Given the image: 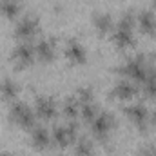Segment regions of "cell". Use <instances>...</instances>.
Listing matches in <instances>:
<instances>
[{
    "mask_svg": "<svg viewBox=\"0 0 156 156\" xmlns=\"http://www.w3.org/2000/svg\"><path fill=\"white\" fill-rule=\"evenodd\" d=\"M134 24H136V13L133 9L123 11L120 20H118L116 27L113 29V42L116 44L120 49L131 47L134 44V35H133Z\"/></svg>",
    "mask_w": 156,
    "mask_h": 156,
    "instance_id": "6da1fadb",
    "label": "cell"
},
{
    "mask_svg": "<svg viewBox=\"0 0 156 156\" xmlns=\"http://www.w3.org/2000/svg\"><path fill=\"white\" fill-rule=\"evenodd\" d=\"M151 69H153V67L149 66L145 55H136V56L127 58V60L118 67V73L123 78H129V80H133V82H136V83H142V82L147 78V75L151 73Z\"/></svg>",
    "mask_w": 156,
    "mask_h": 156,
    "instance_id": "7a4b0ae2",
    "label": "cell"
},
{
    "mask_svg": "<svg viewBox=\"0 0 156 156\" xmlns=\"http://www.w3.org/2000/svg\"><path fill=\"white\" fill-rule=\"evenodd\" d=\"M51 136H53V142L60 147H66L69 145L71 142H76L78 138V122L75 120H69L67 123H60V125H55L53 131H51Z\"/></svg>",
    "mask_w": 156,
    "mask_h": 156,
    "instance_id": "3957f363",
    "label": "cell"
},
{
    "mask_svg": "<svg viewBox=\"0 0 156 156\" xmlns=\"http://www.w3.org/2000/svg\"><path fill=\"white\" fill-rule=\"evenodd\" d=\"M9 118H11L15 123L22 125V127L33 129V127L37 125V115H35V111H33L26 102H15V104L9 107Z\"/></svg>",
    "mask_w": 156,
    "mask_h": 156,
    "instance_id": "277c9868",
    "label": "cell"
},
{
    "mask_svg": "<svg viewBox=\"0 0 156 156\" xmlns=\"http://www.w3.org/2000/svg\"><path fill=\"white\" fill-rule=\"evenodd\" d=\"M40 29V20L37 15H26L15 24V37L18 40L29 42Z\"/></svg>",
    "mask_w": 156,
    "mask_h": 156,
    "instance_id": "5b68a950",
    "label": "cell"
},
{
    "mask_svg": "<svg viewBox=\"0 0 156 156\" xmlns=\"http://www.w3.org/2000/svg\"><path fill=\"white\" fill-rule=\"evenodd\" d=\"M35 44L31 42H20L11 51V58L16 66H29L35 60Z\"/></svg>",
    "mask_w": 156,
    "mask_h": 156,
    "instance_id": "8992f818",
    "label": "cell"
},
{
    "mask_svg": "<svg viewBox=\"0 0 156 156\" xmlns=\"http://www.w3.org/2000/svg\"><path fill=\"white\" fill-rule=\"evenodd\" d=\"M89 123H91V131L96 136H105L111 131V127L115 125V116L109 111H100Z\"/></svg>",
    "mask_w": 156,
    "mask_h": 156,
    "instance_id": "52a82bcc",
    "label": "cell"
},
{
    "mask_svg": "<svg viewBox=\"0 0 156 156\" xmlns=\"http://www.w3.org/2000/svg\"><path fill=\"white\" fill-rule=\"evenodd\" d=\"M66 56L69 62L73 64H83L87 60V51L83 47V44L80 42L78 38H69L66 42V49H64Z\"/></svg>",
    "mask_w": 156,
    "mask_h": 156,
    "instance_id": "ba28073f",
    "label": "cell"
},
{
    "mask_svg": "<svg viewBox=\"0 0 156 156\" xmlns=\"http://www.w3.org/2000/svg\"><path fill=\"white\" fill-rule=\"evenodd\" d=\"M35 113L44 120L55 118L58 113V105H56L55 98L53 96H38L35 102Z\"/></svg>",
    "mask_w": 156,
    "mask_h": 156,
    "instance_id": "9c48e42d",
    "label": "cell"
},
{
    "mask_svg": "<svg viewBox=\"0 0 156 156\" xmlns=\"http://www.w3.org/2000/svg\"><path fill=\"white\" fill-rule=\"evenodd\" d=\"M55 53H56V40L53 37H45V38L37 40L35 44V55L38 56L40 60L44 62H49L55 58Z\"/></svg>",
    "mask_w": 156,
    "mask_h": 156,
    "instance_id": "30bf717a",
    "label": "cell"
},
{
    "mask_svg": "<svg viewBox=\"0 0 156 156\" xmlns=\"http://www.w3.org/2000/svg\"><path fill=\"white\" fill-rule=\"evenodd\" d=\"M138 93V83L129 80V78H120L115 87H113V96L120 98V100H127V98H133L134 94Z\"/></svg>",
    "mask_w": 156,
    "mask_h": 156,
    "instance_id": "8fae6325",
    "label": "cell"
},
{
    "mask_svg": "<svg viewBox=\"0 0 156 156\" xmlns=\"http://www.w3.org/2000/svg\"><path fill=\"white\" fill-rule=\"evenodd\" d=\"M125 115L131 118V122H134V123L140 125V127H144V125L147 123V120H149V111H147V107H145L144 104H140V102L127 105V107H125Z\"/></svg>",
    "mask_w": 156,
    "mask_h": 156,
    "instance_id": "7c38bea8",
    "label": "cell"
},
{
    "mask_svg": "<svg viewBox=\"0 0 156 156\" xmlns=\"http://www.w3.org/2000/svg\"><path fill=\"white\" fill-rule=\"evenodd\" d=\"M51 140H53V136H51V133H49L47 127H44V125H35V127L31 129V144H33L35 147L45 149V147L51 144Z\"/></svg>",
    "mask_w": 156,
    "mask_h": 156,
    "instance_id": "4fadbf2b",
    "label": "cell"
},
{
    "mask_svg": "<svg viewBox=\"0 0 156 156\" xmlns=\"http://www.w3.org/2000/svg\"><path fill=\"white\" fill-rule=\"evenodd\" d=\"M136 24L144 33H154L156 29V16L151 9H142L136 13Z\"/></svg>",
    "mask_w": 156,
    "mask_h": 156,
    "instance_id": "5bb4252c",
    "label": "cell"
},
{
    "mask_svg": "<svg viewBox=\"0 0 156 156\" xmlns=\"http://www.w3.org/2000/svg\"><path fill=\"white\" fill-rule=\"evenodd\" d=\"M18 94V83L9 76H4L0 80V96L4 100H11Z\"/></svg>",
    "mask_w": 156,
    "mask_h": 156,
    "instance_id": "9a60e30c",
    "label": "cell"
},
{
    "mask_svg": "<svg viewBox=\"0 0 156 156\" xmlns=\"http://www.w3.org/2000/svg\"><path fill=\"white\" fill-rule=\"evenodd\" d=\"M22 9V0H0V13L5 18H15Z\"/></svg>",
    "mask_w": 156,
    "mask_h": 156,
    "instance_id": "2e32d148",
    "label": "cell"
},
{
    "mask_svg": "<svg viewBox=\"0 0 156 156\" xmlns=\"http://www.w3.org/2000/svg\"><path fill=\"white\" fill-rule=\"evenodd\" d=\"M93 24L98 33H107L113 29V16L109 13H96L93 16Z\"/></svg>",
    "mask_w": 156,
    "mask_h": 156,
    "instance_id": "e0dca14e",
    "label": "cell"
},
{
    "mask_svg": "<svg viewBox=\"0 0 156 156\" xmlns=\"http://www.w3.org/2000/svg\"><path fill=\"white\" fill-rule=\"evenodd\" d=\"M93 142L87 136H80L75 142V156H93Z\"/></svg>",
    "mask_w": 156,
    "mask_h": 156,
    "instance_id": "ac0fdd59",
    "label": "cell"
},
{
    "mask_svg": "<svg viewBox=\"0 0 156 156\" xmlns=\"http://www.w3.org/2000/svg\"><path fill=\"white\" fill-rule=\"evenodd\" d=\"M62 113L69 118V120H75V118L80 115V102H78L76 96H71V98H66V100H64Z\"/></svg>",
    "mask_w": 156,
    "mask_h": 156,
    "instance_id": "d6986e66",
    "label": "cell"
},
{
    "mask_svg": "<svg viewBox=\"0 0 156 156\" xmlns=\"http://www.w3.org/2000/svg\"><path fill=\"white\" fill-rule=\"evenodd\" d=\"M98 113H100V111H98V105H96V102H94V100L80 104V116L83 118V120L91 122V120L96 116Z\"/></svg>",
    "mask_w": 156,
    "mask_h": 156,
    "instance_id": "ffe728a7",
    "label": "cell"
},
{
    "mask_svg": "<svg viewBox=\"0 0 156 156\" xmlns=\"http://www.w3.org/2000/svg\"><path fill=\"white\" fill-rule=\"evenodd\" d=\"M142 89L149 98H156V69H151L147 78L142 82Z\"/></svg>",
    "mask_w": 156,
    "mask_h": 156,
    "instance_id": "44dd1931",
    "label": "cell"
},
{
    "mask_svg": "<svg viewBox=\"0 0 156 156\" xmlns=\"http://www.w3.org/2000/svg\"><path fill=\"white\" fill-rule=\"evenodd\" d=\"M75 96L78 98V102H80V104H83V102H91V100H93V89H91V87H87V85L78 87Z\"/></svg>",
    "mask_w": 156,
    "mask_h": 156,
    "instance_id": "7402d4cb",
    "label": "cell"
},
{
    "mask_svg": "<svg viewBox=\"0 0 156 156\" xmlns=\"http://www.w3.org/2000/svg\"><path fill=\"white\" fill-rule=\"evenodd\" d=\"M138 156H156V151L153 149V147H151V149H144Z\"/></svg>",
    "mask_w": 156,
    "mask_h": 156,
    "instance_id": "603a6c76",
    "label": "cell"
},
{
    "mask_svg": "<svg viewBox=\"0 0 156 156\" xmlns=\"http://www.w3.org/2000/svg\"><path fill=\"white\" fill-rule=\"evenodd\" d=\"M151 122H153V125L156 127V109L153 111V113H151Z\"/></svg>",
    "mask_w": 156,
    "mask_h": 156,
    "instance_id": "cb8c5ba5",
    "label": "cell"
},
{
    "mask_svg": "<svg viewBox=\"0 0 156 156\" xmlns=\"http://www.w3.org/2000/svg\"><path fill=\"white\" fill-rule=\"evenodd\" d=\"M153 5H154V7H156V0H154V2H153Z\"/></svg>",
    "mask_w": 156,
    "mask_h": 156,
    "instance_id": "d4e9b609",
    "label": "cell"
}]
</instances>
